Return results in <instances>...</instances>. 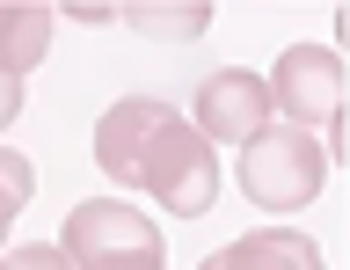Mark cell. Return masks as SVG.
<instances>
[{
    "label": "cell",
    "mask_w": 350,
    "mask_h": 270,
    "mask_svg": "<svg viewBox=\"0 0 350 270\" xmlns=\"http://www.w3.org/2000/svg\"><path fill=\"white\" fill-rule=\"evenodd\" d=\"M124 23L131 29H153V37H197V29L212 23V15H204V8H124Z\"/></svg>",
    "instance_id": "30bf717a"
},
{
    "label": "cell",
    "mask_w": 350,
    "mask_h": 270,
    "mask_svg": "<svg viewBox=\"0 0 350 270\" xmlns=\"http://www.w3.org/2000/svg\"><path fill=\"white\" fill-rule=\"evenodd\" d=\"M29 198H37V168H29L15 146H0V234L15 226V212H22Z\"/></svg>",
    "instance_id": "9c48e42d"
},
{
    "label": "cell",
    "mask_w": 350,
    "mask_h": 270,
    "mask_svg": "<svg viewBox=\"0 0 350 270\" xmlns=\"http://www.w3.org/2000/svg\"><path fill=\"white\" fill-rule=\"evenodd\" d=\"M168 103H153V95H124V103H109L103 124H95V168H103L117 190L139 183V154H146V139L168 124Z\"/></svg>",
    "instance_id": "8992f818"
},
{
    "label": "cell",
    "mask_w": 350,
    "mask_h": 270,
    "mask_svg": "<svg viewBox=\"0 0 350 270\" xmlns=\"http://www.w3.org/2000/svg\"><path fill=\"white\" fill-rule=\"evenodd\" d=\"M197 270H321V248L306 234H284V226H262V234H241L234 248L204 256Z\"/></svg>",
    "instance_id": "52a82bcc"
},
{
    "label": "cell",
    "mask_w": 350,
    "mask_h": 270,
    "mask_svg": "<svg viewBox=\"0 0 350 270\" xmlns=\"http://www.w3.org/2000/svg\"><path fill=\"white\" fill-rule=\"evenodd\" d=\"M131 190H146L161 212H175V219L212 212V198H219L212 139H197L190 117H168V124L146 139V154H139V183H131Z\"/></svg>",
    "instance_id": "6da1fadb"
},
{
    "label": "cell",
    "mask_w": 350,
    "mask_h": 270,
    "mask_svg": "<svg viewBox=\"0 0 350 270\" xmlns=\"http://www.w3.org/2000/svg\"><path fill=\"white\" fill-rule=\"evenodd\" d=\"M321 176H328V146L314 132L270 124L241 146V198H256L262 212H299L306 198H321Z\"/></svg>",
    "instance_id": "7a4b0ae2"
},
{
    "label": "cell",
    "mask_w": 350,
    "mask_h": 270,
    "mask_svg": "<svg viewBox=\"0 0 350 270\" xmlns=\"http://www.w3.org/2000/svg\"><path fill=\"white\" fill-rule=\"evenodd\" d=\"M44 51H51V8H0V66L22 81Z\"/></svg>",
    "instance_id": "ba28073f"
},
{
    "label": "cell",
    "mask_w": 350,
    "mask_h": 270,
    "mask_svg": "<svg viewBox=\"0 0 350 270\" xmlns=\"http://www.w3.org/2000/svg\"><path fill=\"white\" fill-rule=\"evenodd\" d=\"M190 124L197 139H219V146H248L256 132H270L278 124V110H270V88H262V73H204L197 81V103H190Z\"/></svg>",
    "instance_id": "5b68a950"
},
{
    "label": "cell",
    "mask_w": 350,
    "mask_h": 270,
    "mask_svg": "<svg viewBox=\"0 0 350 270\" xmlns=\"http://www.w3.org/2000/svg\"><path fill=\"white\" fill-rule=\"evenodd\" d=\"M15 117H22V81H15L8 66H0V132H8Z\"/></svg>",
    "instance_id": "7c38bea8"
},
{
    "label": "cell",
    "mask_w": 350,
    "mask_h": 270,
    "mask_svg": "<svg viewBox=\"0 0 350 270\" xmlns=\"http://www.w3.org/2000/svg\"><path fill=\"white\" fill-rule=\"evenodd\" d=\"M262 88H270V110H278L292 132H314V124L336 132V124H343V59L328 44H292Z\"/></svg>",
    "instance_id": "277c9868"
},
{
    "label": "cell",
    "mask_w": 350,
    "mask_h": 270,
    "mask_svg": "<svg viewBox=\"0 0 350 270\" xmlns=\"http://www.w3.org/2000/svg\"><path fill=\"white\" fill-rule=\"evenodd\" d=\"M73 270H161V234L146 212H131L117 198H88L73 204V219L59 234Z\"/></svg>",
    "instance_id": "3957f363"
},
{
    "label": "cell",
    "mask_w": 350,
    "mask_h": 270,
    "mask_svg": "<svg viewBox=\"0 0 350 270\" xmlns=\"http://www.w3.org/2000/svg\"><path fill=\"white\" fill-rule=\"evenodd\" d=\"M0 270H73V263H66L59 241H29V248H8V256H0Z\"/></svg>",
    "instance_id": "8fae6325"
}]
</instances>
